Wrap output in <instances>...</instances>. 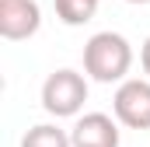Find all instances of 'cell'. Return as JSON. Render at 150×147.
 Returning a JSON list of instances; mask_svg holds the SVG:
<instances>
[{
  "instance_id": "obj_6",
  "label": "cell",
  "mask_w": 150,
  "mask_h": 147,
  "mask_svg": "<svg viewBox=\"0 0 150 147\" xmlns=\"http://www.w3.org/2000/svg\"><path fill=\"white\" fill-rule=\"evenodd\" d=\"M21 147H74V140L56 123H38V126H32L21 137Z\"/></svg>"
},
{
  "instance_id": "obj_7",
  "label": "cell",
  "mask_w": 150,
  "mask_h": 147,
  "mask_svg": "<svg viewBox=\"0 0 150 147\" xmlns=\"http://www.w3.org/2000/svg\"><path fill=\"white\" fill-rule=\"evenodd\" d=\"M56 4V18L63 21V25H87L91 18H94V11H98V0H52Z\"/></svg>"
},
{
  "instance_id": "obj_3",
  "label": "cell",
  "mask_w": 150,
  "mask_h": 147,
  "mask_svg": "<svg viewBox=\"0 0 150 147\" xmlns=\"http://www.w3.org/2000/svg\"><path fill=\"white\" fill-rule=\"evenodd\" d=\"M112 112L129 130H150V81H140V77L122 81L112 98Z\"/></svg>"
},
{
  "instance_id": "obj_4",
  "label": "cell",
  "mask_w": 150,
  "mask_h": 147,
  "mask_svg": "<svg viewBox=\"0 0 150 147\" xmlns=\"http://www.w3.org/2000/svg\"><path fill=\"white\" fill-rule=\"evenodd\" d=\"M42 25V11L35 0H0V35L7 42L32 39Z\"/></svg>"
},
{
  "instance_id": "obj_8",
  "label": "cell",
  "mask_w": 150,
  "mask_h": 147,
  "mask_svg": "<svg viewBox=\"0 0 150 147\" xmlns=\"http://www.w3.org/2000/svg\"><path fill=\"white\" fill-rule=\"evenodd\" d=\"M140 63H143V74H147V81H150V39L143 42V49H140Z\"/></svg>"
},
{
  "instance_id": "obj_5",
  "label": "cell",
  "mask_w": 150,
  "mask_h": 147,
  "mask_svg": "<svg viewBox=\"0 0 150 147\" xmlns=\"http://www.w3.org/2000/svg\"><path fill=\"white\" fill-rule=\"evenodd\" d=\"M74 147H119V126L105 112H87L70 130Z\"/></svg>"
},
{
  "instance_id": "obj_9",
  "label": "cell",
  "mask_w": 150,
  "mask_h": 147,
  "mask_svg": "<svg viewBox=\"0 0 150 147\" xmlns=\"http://www.w3.org/2000/svg\"><path fill=\"white\" fill-rule=\"evenodd\" d=\"M129 4H150V0H129Z\"/></svg>"
},
{
  "instance_id": "obj_1",
  "label": "cell",
  "mask_w": 150,
  "mask_h": 147,
  "mask_svg": "<svg viewBox=\"0 0 150 147\" xmlns=\"http://www.w3.org/2000/svg\"><path fill=\"white\" fill-rule=\"evenodd\" d=\"M133 67V46L119 32H98L84 46V74L98 84H115L126 81Z\"/></svg>"
},
{
  "instance_id": "obj_2",
  "label": "cell",
  "mask_w": 150,
  "mask_h": 147,
  "mask_svg": "<svg viewBox=\"0 0 150 147\" xmlns=\"http://www.w3.org/2000/svg\"><path fill=\"white\" fill-rule=\"evenodd\" d=\"M84 102H87V81H84V74L63 67V70L45 77V84H42V109L49 116H56V119L77 116L84 109Z\"/></svg>"
}]
</instances>
